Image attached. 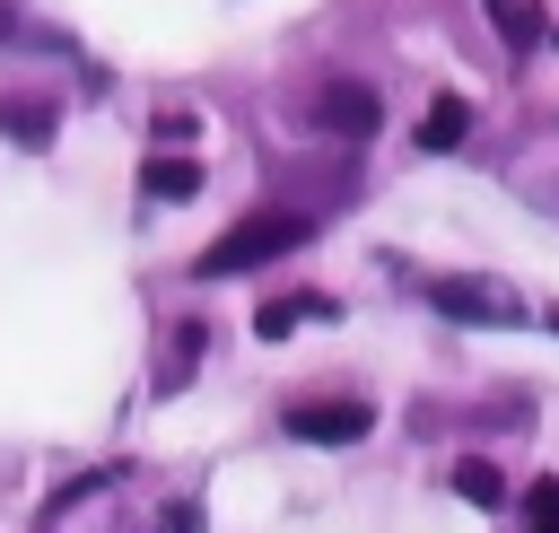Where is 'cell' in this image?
Instances as JSON below:
<instances>
[{
	"label": "cell",
	"mask_w": 559,
	"mask_h": 533,
	"mask_svg": "<svg viewBox=\"0 0 559 533\" xmlns=\"http://www.w3.org/2000/svg\"><path fill=\"white\" fill-rule=\"evenodd\" d=\"M463 131H472V105L463 96H437L419 114V149H463Z\"/></svg>",
	"instance_id": "cell-8"
},
{
	"label": "cell",
	"mask_w": 559,
	"mask_h": 533,
	"mask_svg": "<svg viewBox=\"0 0 559 533\" xmlns=\"http://www.w3.org/2000/svg\"><path fill=\"white\" fill-rule=\"evenodd\" d=\"M0 131L17 149H52V105L44 96H0Z\"/></svg>",
	"instance_id": "cell-7"
},
{
	"label": "cell",
	"mask_w": 559,
	"mask_h": 533,
	"mask_svg": "<svg viewBox=\"0 0 559 533\" xmlns=\"http://www.w3.org/2000/svg\"><path fill=\"white\" fill-rule=\"evenodd\" d=\"M367 428H376V411L349 402V393H332V402H297V411H288V437H306V446H358Z\"/></svg>",
	"instance_id": "cell-3"
},
{
	"label": "cell",
	"mask_w": 559,
	"mask_h": 533,
	"mask_svg": "<svg viewBox=\"0 0 559 533\" xmlns=\"http://www.w3.org/2000/svg\"><path fill=\"white\" fill-rule=\"evenodd\" d=\"M314 122H323L332 140H376L384 105H376V87H367V79H332V87L314 96Z\"/></svg>",
	"instance_id": "cell-4"
},
{
	"label": "cell",
	"mask_w": 559,
	"mask_h": 533,
	"mask_svg": "<svg viewBox=\"0 0 559 533\" xmlns=\"http://www.w3.org/2000/svg\"><path fill=\"white\" fill-rule=\"evenodd\" d=\"M419 297L437 315H454V323H524V297L507 280H489V271H437Z\"/></svg>",
	"instance_id": "cell-2"
},
{
	"label": "cell",
	"mask_w": 559,
	"mask_h": 533,
	"mask_svg": "<svg viewBox=\"0 0 559 533\" xmlns=\"http://www.w3.org/2000/svg\"><path fill=\"white\" fill-rule=\"evenodd\" d=\"M533 533H559V524H533Z\"/></svg>",
	"instance_id": "cell-15"
},
{
	"label": "cell",
	"mask_w": 559,
	"mask_h": 533,
	"mask_svg": "<svg viewBox=\"0 0 559 533\" xmlns=\"http://www.w3.org/2000/svg\"><path fill=\"white\" fill-rule=\"evenodd\" d=\"M201 350H210V323H166V341H157V393H183L192 384V367H201Z\"/></svg>",
	"instance_id": "cell-5"
},
{
	"label": "cell",
	"mask_w": 559,
	"mask_h": 533,
	"mask_svg": "<svg viewBox=\"0 0 559 533\" xmlns=\"http://www.w3.org/2000/svg\"><path fill=\"white\" fill-rule=\"evenodd\" d=\"M26 35H35V26H26V17H17V9H9V0H0V52H17V44H26ZM35 44H52V35H35Z\"/></svg>",
	"instance_id": "cell-13"
},
{
	"label": "cell",
	"mask_w": 559,
	"mask_h": 533,
	"mask_svg": "<svg viewBox=\"0 0 559 533\" xmlns=\"http://www.w3.org/2000/svg\"><path fill=\"white\" fill-rule=\"evenodd\" d=\"M498 26H507V44H542V9L533 0H498Z\"/></svg>",
	"instance_id": "cell-12"
},
{
	"label": "cell",
	"mask_w": 559,
	"mask_h": 533,
	"mask_svg": "<svg viewBox=\"0 0 559 533\" xmlns=\"http://www.w3.org/2000/svg\"><path fill=\"white\" fill-rule=\"evenodd\" d=\"M524 507H533V524H559V481H533V498H524Z\"/></svg>",
	"instance_id": "cell-14"
},
{
	"label": "cell",
	"mask_w": 559,
	"mask_h": 533,
	"mask_svg": "<svg viewBox=\"0 0 559 533\" xmlns=\"http://www.w3.org/2000/svg\"><path fill=\"white\" fill-rule=\"evenodd\" d=\"M306 315H332V297H262V315H253V332L262 341H288Z\"/></svg>",
	"instance_id": "cell-9"
},
{
	"label": "cell",
	"mask_w": 559,
	"mask_h": 533,
	"mask_svg": "<svg viewBox=\"0 0 559 533\" xmlns=\"http://www.w3.org/2000/svg\"><path fill=\"white\" fill-rule=\"evenodd\" d=\"M140 192H148V201H192V192H201V166H192L183 149H157V157L140 166Z\"/></svg>",
	"instance_id": "cell-6"
},
{
	"label": "cell",
	"mask_w": 559,
	"mask_h": 533,
	"mask_svg": "<svg viewBox=\"0 0 559 533\" xmlns=\"http://www.w3.org/2000/svg\"><path fill=\"white\" fill-rule=\"evenodd\" d=\"M148 140H157V149H192V140H201V114L166 105V114H148Z\"/></svg>",
	"instance_id": "cell-11"
},
{
	"label": "cell",
	"mask_w": 559,
	"mask_h": 533,
	"mask_svg": "<svg viewBox=\"0 0 559 533\" xmlns=\"http://www.w3.org/2000/svg\"><path fill=\"white\" fill-rule=\"evenodd\" d=\"M454 498H472V507H507V472H498L489 454H463V463H454Z\"/></svg>",
	"instance_id": "cell-10"
},
{
	"label": "cell",
	"mask_w": 559,
	"mask_h": 533,
	"mask_svg": "<svg viewBox=\"0 0 559 533\" xmlns=\"http://www.w3.org/2000/svg\"><path fill=\"white\" fill-rule=\"evenodd\" d=\"M306 236H314V218H297V210H253V218H236V227L192 262V280H236V271H253V262L306 245Z\"/></svg>",
	"instance_id": "cell-1"
}]
</instances>
